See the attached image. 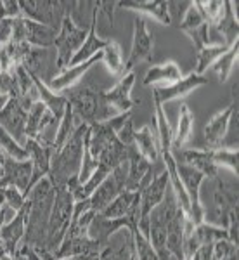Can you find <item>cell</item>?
Listing matches in <instances>:
<instances>
[{
	"label": "cell",
	"instance_id": "obj_13",
	"mask_svg": "<svg viewBox=\"0 0 239 260\" xmlns=\"http://www.w3.org/2000/svg\"><path fill=\"white\" fill-rule=\"evenodd\" d=\"M208 80L203 77V75H196L192 71L187 77H182L180 80H177L172 85L166 87H153V101H158L159 104L170 103V101L175 99H182L186 95H189L191 92H194L199 87L207 85Z\"/></svg>",
	"mask_w": 239,
	"mask_h": 260
},
{
	"label": "cell",
	"instance_id": "obj_48",
	"mask_svg": "<svg viewBox=\"0 0 239 260\" xmlns=\"http://www.w3.org/2000/svg\"><path fill=\"white\" fill-rule=\"evenodd\" d=\"M212 253H213L212 243H203V245H199L196 248V251L192 253V257L189 260H212Z\"/></svg>",
	"mask_w": 239,
	"mask_h": 260
},
{
	"label": "cell",
	"instance_id": "obj_24",
	"mask_svg": "<svg viewBox=\"0 0 239 260\" xmlns=\"http://www.w3.org/2000/svg\"><path fill=\"white\" fill-rule=\"evenodd\" d=\"M106 42L108 40H104L97 33V11H95V2H94V9H92V14H90V24H89V31H87L85 42H83V45L73 56L70 66L80 64V62H85V61L92 59L94 56H97L100 50L104 49Z\"/></svg>",
	"mask_w": 239,
	"mask_h": 260
},
{
	"label": "cell",
	"instance_id": "obj_34",
	"mask_svg": "<svg viewBox=\"0 0 239 260\" xmlns=\"http://www.w3.org/2000/svg\"><path fill=\"white\" fill-rule=\"evenodd\" d=\"M153 103H154V118H156V128H158L159 153L172 151V137H174V132L170 128L166 113L163 110V104H159L158 101H153Z\"/></svg>",
	"mask_w": 239,
	"mask_h": 260
},
{
	"label": "cell",
	"instance_id": "obj_10",
	"mask_svg": "<svg viewBox=\"0 0 239 260\" xmlns=\"http://www.w3.org/2000/svg\"><path fill=\"white\" fill-rule=\"evenodd\" d=\"M26 118L28 110L18 98H11L6 108L0 111V127L21 146L26 142Z\"/></svg>",
	"mask_w": 239,
	"mask_h": 260
},
{
	"label": "cell",
	"instance_id": "obj_38",
	"mask_svg": "<svg viewBox=\"0 0 239 260\" xmlns=\"http://www.w3.org/2000/svg\"><path fill=\"white\" fill-rule=\"evenodd\" d=\"M229 47L224 44H219V45H207L201 50H198V56H196V68H194V73L196 75H203L210 66L215 64V61L219 59L222 54L225 52Z\"/></svg>",
	"mask_w": 239,
	"mask_h": 260
},
{
	"label": "cell",
	"instance_id": "obj_26",
	"mask_svg": "<svg viewBox=\"0 0 239 260\" xmlns=\"http://www.w3.org/2000/svg\"><path fill=\"white\" fill-rule=\"evenodd\" d=\"M182 78V70L175 61H165L161 64H153L146 71V87H166Z\"/></svg>",
	"mask_w": 239,
	"mask_h": 260
},
{
	"label": "cell",
	"instance_id": "obj_2",
	"mask_svg": "<svg viewBox=\"0 0 239 260\" xmlns=\"http://www.w3.org/2000/svg\"><path fill=\"white\" fill-rule=\"evenodd\" d=\"M87 130H89V125L78 123L77 130L68 139V142L52 154L47 179L54 187H70V189H73V187L78 186L83 153H85Z\"/></svg>",
	"mask_w": 239,
	"mask_h": 260
},
{
	"label": "cell",
	"instance_id": "obj_47",
	"mask_svg": "<svg viewBox=\"0 0 239 260\" xmlns=\"http://www.w3.org/2000/svg\"><path fill=\"white\" fill-rule=\"evenodd\" d=\"M12 23L14 19H0V47L12 40Z\"/></svg>",
	"mask_w": 239,
	"mask_h": 260
},
{
	"label": "cell",
	"instance_id": "obj_45",
	"mask_svg": "<svg viewBox=\"0 0 239 260\" xmlns=\"http://www.w3.org/2000/svg\"><path fill=\"white\" fill-rule=\"evenodd\" d=\"M0 94L7 98H18V82H16L12 71H0Z\"/></svg>",
	"mask_w": 239,
	"mask_h": 260
},
{
	"label": "cell",
	"instance_id": "obj_30",
	"mask_svg": "<svg viewBox=\"0 0 239 260\" xmlns=\"http://www.w3.org/2000/svg\"><path fill=\"white\" fill-rule=\"evenodd\" d=\"M133 148L139 151L151 165L156 163L159 158V144L149 125H144L142 128L135 130V134H133Z\"/></svg>",
	"mask_w": 239,
	"mask_h": 260
},
{
	"label": "cell",
	"instance_id": "obj_15",
	"mask_svg": "<svg viewBox=\"0 0 239 260\" xmlns=\"http://www.w3.org/2000/svg\"><path fill=\"white\" fill-rule=\"evenodd\" d=\"M100 59H103V50L89 61L80 62V64H75V66H68V68L62 70L61 73H57L56 77H52L50 80L45 82V85L52 92H56V94H62V92H66V90H71L73 87L78 85L83 77H85L87 71H89L92 66L97 64Z\"/></svg>",
	"mask_w": 239,
	"mask_h": 260
},
{
	"label": "cell",
	"instance_id": "obj_8",
	"mask_svg": "<svg viewBox=\"0 0 239 260\" xmlns=\"http://www.w3.org/2000/svg\"><path fill=\"white\" fill-rule=\"evenodd\" d=\"M21 16L35 23L56 28V23L61 24L64 16V2H50V0H21Z\"/></svg>",
	"mask_w": 239,
	"mask_h": 260
},
{
	"label": "cell",
	"instance_id": "obj_16",
	"mask_svg": "<svg viewBox=\"0 0 239 260\" xmlns=\"http://www.w3.org/2000/svg\"><path fill=\"white\" fill-rule=\"evenodd\" d=\"M127 163H128V172H127V182H125V191L141 192L144 189L146 184L151 180V177H153V165L133 146L128 148Z\"/></svg>",
	"mask_w": 239,
	"mask_h": 260
},
{
	"label": "cell",
	"instance_id": "obj_1",
	"mask_svg": "<svg viewBox=\"0 0 239 260\" xmlns=\"http://www.w3.org/2000/svg\"><path fill=\"white\" fill-rule=\"evenodd\" d=\"M54 194H56V189L47 177L39 180L26 194V233H24L23 245L31 246L35 250L45 246Z\"/></svg>",
	"mask_w": 239,
	"mask_h": 260
},
{
	"label": "cell",
	"instance_id": "obj_46",
	"mask_svg": "<svg viewBox=\"0 0 239 260\" xmlns=\"http://www.w3.org/2000/svg\"><path fill=\"white\" fill-rule=\"evenodd\" d=\"M133 134H135V128H133V121L132 118H128L127 121L123 123V127H121L118 132H116V137H118V141L121 142L123 146H133Z\"/></svg>",
	"mask_w": 239,
	"mask_h": 260
},
{
	"label": "cell",
	"instance_id": "obj_43",
	"mask_svg": "<svg viewBox=\"0 0 239 260\" xmlns=\"http://www.w3.org/2000/svg\"><path fill=\"white\" fill-rule=\"evenodd\" d=\"M0 192H2V196H4V203L9 208H12L14 212H19L21 208H24V205H26V196L16 189V187L6 186L0 189Z\"/></svg>",
	"mask_w": 239,
	"mask_h": 260
},
{
	"label": "cell",
	"instance_id": "obj_9",
	"mask_svg": "<svg viewBox=\"0 0 239 260\" xmlns=\"http://www.w3.org/2000/svg\"><path fill=\"white\" fill-rule=\"evenodd\" d=\"M153 49H154L153 33L149 31L146 19L142 18V16H137V18L133 19L132 49H130L128 61L125 62V73L132 71L133 66L139 64L142 61L153 59Z\"/></svg>",
	"mask_w": 239,
	"mask_h": 260
},
{
	"label": "cell",
	"instance_id": "obj_18",
	"mask_svg": "<svg viewBox=\"0 0 239 260\" xmlns=\"http://www.w3.org/2000/svg\"><path fill=\"white\" fill-rule=\"evenodd\" d=\"M24 149L28 151V156H30V161L33 167V175H31V184H30V189H31L39 180L45 179L49 175L54 148L49 144H42V142L35 141V139H26V142H24Z\"/></svg>",
	"mask_w": 239,
	"mask_h": 260
},
{
	"label": "cell",
	"instance_id": "obj_23",
	"mask_svg": "<svg viewBox=\"0 0 239 260\" xmlns=\"http://www.w3.org/2000/svg\"><path fill=\"white\" fill-rule=\"evenodd\" d=\"M175 161L184 163V165H189L192 169L199 170L201 174L207 179H213L217 175V169L212 161V151L210 149H177L172 151Z\"/></svg>",
	"mask_w": 239,
	"mask_h": 260
},
{
	"label": "cell",
	"instance_id": "obj_4",
	"mask_svg": "<svg viewBox=\"0 0 239 260\" xmlns=\"http://www.w3.org/2000/svg\"><path fill=\"white\" fill-rule=\"evenodd\" d=\"M208 180L212 182V205L203 208V222L227 231L230 213L237 212V179H222L219 170L215 177Z\"/></svg>",
	"mask_w": 239,
	"mask_h": 260
},
{
	"label": "cell",
	"instance_id": "obj_6",
	"mask_svg": "<svg viewBox=\"0 0 239 260\" xmlns=\"http://www.w3.org/2000/svg\"><path fill=\"white\" fill-rule=\"evenodd\" d=\"M85 28H82L78 23H75L73 18L64 12L59 24V31H57L56 42H54V47H56V70L61 71L66 70L70 66L73 56L78 52V49L83 45L87 37Z\"/></svg>",
	"mask_w": 239,
	"mask_h": 260
},
{
	"label": "cell",
	"instance_id": "obj_11",
	"mask_svg": "<svg viewBox=\"0 0 239 260\" xmlns=\"http://www.w3.org/2000/svg\"><path fill=\"white\" fill-rule=\"evenodd\" d=\"M237 111V101H232L227 108H224L222 111L217 113L215 116L208 120V123L204 125L203 130V139L207 149H219L222 148L224 141L227 139V132L232 121L234 113Z\"/></svg>",
	"mask_w": 239,
	"mask_h": 260
},
{
	"label": "cell",
	"instance_id": "obj_50",
	"mask_svg": "<svg viewBox=\"0 0 239 260\" xmlns=\"http://www.w3.org/2000/svg\"><path fill=\"white\" fill-rule=\"evenodd\" d=\"M9 103V98H7V95H2L0 94V111L4 110V108H6V104Z\"/></svg>",
	"mask_w": 239,
	"mask_h": 260
},
{
	"label": "cell",
	"instance_id": "obj_32",
	"mask_svg": "<svg viewBox=\"0 0 239 260\" xmlns=\"http://www.w3.org/2000/svg\"><path fill=\"white\" fill-rule=\"evenodd\" d=\"M192 128H194V115H192L191 108L184 103V104H180V110H179L177 130H175L174 137H172V151L184 148V144L189 141Z\"/></svg>",
	"mask_w": 239,
	"mask_h": 260
},
{
	"label": "cell",
	"instance_id": "obj_14",
	"mask_svg": "<svg viewBox=\"0 0 239 260\" xmlns=\"http://www.w3.org/2000/svg\"><path fill=\"white\" fill-rule=\"evenodd\" d=\"M170 187V177L168 172L163 170L161 174L151 177V180L144 186V189L141 191V200H139V220L141 219H149V213L154 207H158L165 198L166 191Z\"/></svg>",
	"mask_w": 239,
	"mask_h": 260
},
{
	"label": "cell",
	"instance_id": "obj_36",
	"mask_svg": "<svg viewBox=\"0 0 239 260\" xmlns=\"http://www.w3.org/2000/svg\"><path fill=\"white\" fill-rule=\"evenodd\" d=\"M75 115H73V110H71L70 103H68V108L64 111V116L61 118V121L57 123V130H56V137H54V153L59 151L62 146L68 142V139L75 134L78 125L75 123Z\"/></svg>",
	"mask_w": 239,
	"mask_h": 260
},
{
	"label": "cell",
	"instance_id": "obj_7",
	"mask_svg": "<svg viewBox=\"0 0 239 260\" xmlns=\"http://www.w3.org/2000/svg\"><path fill=\"white\" fill-rule=\"evenodd\" d=\"M127 172H128V163H121L120 167H116L115 170L103 180V184L89 196L90 210L95 213H100L108 205L111 203L120 192L125 191V182H127Z\"/></svg>",
	"mask_w": 239,
	"mask_h": 260
},
{
	"label": "cell",
	"instance_id": "obj_19",
	"mask_svg": "<svg viewBox=\"0 0 239 260\" xmlns=\"http://www.w3.org/2000/svg\"><path fill=\"white\" fill-rule=\"evenodd\" d=\"M135 85V73L128 71L123 77L120 78V82L116 83L113 89L110 90H103L104 99L116 113H128L133 108V101H132V89Z\"/></svg>",
	"mask_w": 239,
	"mask_h": 260
},
{
	"label": "cell",
	"instance_id": "obj_53",
	"mask_svg": "<svg viewBox=\"0 0 239 260\" xmlns=\"http://www.w3.org/2000/svg\"><path fill=\"white\" fill-rule=\"evenodd\" d=\"M18 260H28L26 257H23V255H18Z\"/></svg>",
	"mask_w": 239,
	"mask_h": 260
},
{
	"label": "cell",
	"instance_id": "obj_12",
	"mask_svg": "<svg viewBox=\"0 0 239 260\" xmlns=\"http://www.w3.org/2000/svg\"><path fill=\"white\" fill-rule=\"evenodd\" d=\"M26 207L28 201L24 208H21L11 220L4 222L2 229H0V251L4 253L14 255V257L19 255L24 241V233H26Z\"/></svg>",
	"mask_w": 239,
	"mask_h": 260
},
{
	"label": "cell",
	"instance_id": "obj_51",
	"mask_svg": "<svg viewBox=\"0 0 239 260\" xmlns=\"http://www.w3.org/2000/svg\"><path fill=\"white\" fill-rule=\"evenodd\" d=\"M0 260H18V257H14V255H9V253H4V251H0Z\"/></svg>",
	"mask_w": 239,
	"mask_h": 260
},
{
	"label": "cell",
	"instance_id": "obj_20",
	"mask_svg": "<svg viewBox=\"0 0 239 260\" xmlns=\"http://www.w3.org/2000/svg\"><path fill=\"white\" fill-rule=\"evenodd\" d=\"M133 253L132 229L123 228L116 231L99 251V260H130Z\"/></svg>",
	"mask_w": 239,
	"mask_h": 260
},
{
	"label": "cell",
	"instance_id": "obj_37",
	"mask_svg": "<svg viewBox=\"0 0 239 260\" xmlns=\"http://www.w3.org/2000/svg\"><path fill=\"white\" fill-rule=\"evenodd\" d=\"M237 50H239V42L225 50L219 59L215 61V64H213V71H215L220 83H225L229 80L230 73H232V70H234V64L237 62Z\"/></svg>",
	"mask_w": 239,
	"mask_h": 260
},
{
	"label": "cell",
	"instance_id": "obj_22",
	"mask_svg": "<svg viewBox=\"0 0 239 260\" xmlns=\"http://www.w3.org/2000/svg\"><path fill=\"white\" fill-rule=\"evenodd\" d=\"M123 228L133 229V228H137V225L128 219H106V217H103L100 213H95L89 225V238L103 248L113 234Z\"/></svg>",
	"mask_w": 239,
	"mask_h": 260
},
{
	"label": "cell",
	"instance_id": "obj_52",
	"mask_svg": "<svg viewBox=\"0 0 239 260\" xmlns=\"http://www.w3.org/2000/svg\"><path fill=\"white\" fill-rule=\"evenodd\" d=\"M2 207H4V196H2V192H0V212H2Z\"/></svg>",
	"mask_w": 239,
	"mask_h": 260
},
{
	"label": "cell",
	"instance_id": "obj_39",
	"mask_svg": "<svg viewBox=\"0 0 239 260\" xmlns=\"http://www.w3.org/2000/svg\"><path fill=\"white\" fill-rule=\"evenodd\" d=\"M210 151H212V161L217 169H227L237 177V149L219 148Z\"/></svg>",
	"mask_w": 239,
	"mask_h": 260
},
{
	"label": "cell",
	"instance_id": "obj_41",
	"mask_svg": "<svg viewBox=\"0 0 239 260\" xmlns=\"http://www.w3.org/2000/svg\"><path fill=\"white\" fill-rule=\"evenodd\" d=\"M132 236H133V253H135L137 260H158V255L154 251L153 245H151L144 234H141L137 231V228L132 229Z\"/></svg>",
	"mask_w": 239,
	"mask_h": 260
},
{
	"label": "cell",
	"instance_id": "obj_5",
	"mask_svg": "<svg viewBox=\"0 0 239 260\" xmlns=\"http://www.w3.org/2000/svg\"><path fill=\"white\" fill-rule=\"evenodd\" d=\"M54 205L49 217V228H47V240H45L44 250L56 253L64 240L68 228L73 219V208H75V198L70 187H54Z\"/></svg>",
	"mask_w": 239,
	"mask_h": 260
},
{
	"label": "cell",
	"instance_id": "obj_29",
	"mask_svg": "<svg viewBox=\"0 0 239 260\" xmlns=\"http://www.w3.org/2000/svg\"><path fill=\"white\" fill-rule=\"evenodd\" d=\"M37 85V90H39V101L45 104V108L49 110L50 115L54 116L57 121H61V118L64 116V111L68 108V98L64 94H56L45 85L44 80H39V78H33Z\"/></svg>",
	"mask_w": 239,
	"mask_h": 260
},
{
	"label": "cell",
	"instance_id": "obj_31",
	"mask_svg": "<svg viewBox=\"0 0 239 260\" xmlns=\"http://www.w3.org/2000/svg\"><path fill=\"white\" fill-rule=\"evenodd\" d=\"M215 28L222 35V39H224V45L232 47L234 44H237L239 19H237V12L232 9V2H227V0H225L224 16H222V19L215 24Z\"/></svg>",
	"mask_w": 239,
	"mask_h": 260
},
{
	"label": "cell",
	"instance_id": "obj_25",
	"mask_svg": "<svg viewBox=\"0 0 239 260\" xmlns=\"http://www.w3.org/2000/svg\"><path fill=\"white\" fill-rule=\"evenodd\" d=\"M118 7L139 12V14H146L154 21H158L159 24H165V26H168L172 23L170 4L165 2V0H139V2L127 0V2H118Z\"/></svg>",
	"mask_w": 239,
	"mask_h": 260
},
{
	"label": "cell",
	"instance_id": "obj_3",
	"mask_svg": "<svg viewBox=\"0 0 239 260\" xmlns=\"http://www.w3.org/2000/svg\"><path fill=\"white\" fill-rule=\"evenodd\" d=\"M68 92L70 94L66 98H68V103L71 110H73L75 118H78L80 123L94 125V123H100V121H108L113 116L118 115L106 103L103 90H97L90 85H83V87H73Z\"/></svg>",
	"mask_w": 239,
	"mask_h": 260
},
{
	"label": "cell",
	"instance_id": "obj_21",
	"mask_svg": "<svg viewBox=\"0 0 239 260\" xmlns=\"http://www.w3.org/2000/svg\"><path fill=\"white\" fill-rule=\"evenodd\" d=\"M31 175H33V167L30 160L18 161V160H12L11 156H7L6 175H4V180L0 182V187L12 186L26 196L28 191H30Z\"/></svg>",
	"mask_w": 239,
	"mask_h": 260
},
{
	"label": "cell",
	"instance_id": "obj_44",
	"mask_svg": "<svg viewBox=\"0 0 239 260\" xmlns=\"http://www.w3.org/2000/svg\"><path fill=\"white\" fill-rule=\"evenodd\" d=\"M186 35L191 39L192 45L196 47V50H201L203 47L210 45V24L208 23L201 24V26L194 28V30L186 31Z\"/></svg>",
	"mask_w": 239,
	"mask_h": 260
},
{
	"label": "cell",
	"instance_id": "obj_40",
	"mask_svg": "<svg viewBox=\"0 0 239 260\" xmlns=\"http://www.w3.org/2000/svg\"><path fill=\"white\" fill-rule=\"evenodd\" d=\"M196 4H198L201 14H203V18L208 24L215 26L224 16L225 2H220V0H196Z\"/></svg>",
	"mask_w": 239,
	"mask_h": 260
},
{
	"label": "cell",
	"instance_id": "obj_27",
	"mask_svg": "<svg viewBox=\"0 0 239 260\" xmlns=\"http://www.w3.org/2000/svg\"><path fill=\"white\" fill-rule=\"evenodd\" d=\"M23 30H24V42L30 44L31 47H40V49L54 47V42H56L57 37L56 28L45 26V24L23 18Z\"/></svg>",
	"mask_w": 239,
	"mask_h": 260
},
{
	"label": "cell",
	"instance_id": "obj_33",
	"mask_svg": "<svg viewBox=\"0 0 239 260\" xmlns=\"http://www.w3.org/2000/svg\"><path fill=\"white\" fill-rule=\"evenodd\" d=\"M21 66L31 75V78H39V80L45 82L49 70V49L31 47Z\"/></svg>",
	"mask_w": 239,
	"mask_h": 260
},
{
	"label": "cell",
	"instance_id": "obj_42",
	"mask_svg": "<svg viewBox=\"0 0 239 260\" xmlns=\"http://www.w3.org/2000/svg\"><path fill=\"white\" fill-rule=\"evenodd\" d=\"M204 23H207V21H204L203 14H201L198 4H196V2H189V6H187V11H186V14H184L182 21H180L179 28L184 33H186V31L194 30V28L201 26V24H204Z\"/></svg>",
	"mask_w": 239,
	"mask_h": 260
},
{
	"label": "cell",
	"instance_id": "obj_35",
	"mask_svg": "<svg viewBox=\"0 0 239 260\" xmlns=\"http://www.w3.org/2000/svg\"><path fill=\"white\" fill-rule=\"evenodd\" d=\"M110 73L116 75V77H123L125 75V62L123 56H121V47L116 40H108L103 49V59Z\"/></svg>",
	"mask_w": 239,
	"mask_h": 260
},
{
	"label": "cell",
	"instance_id": "obj_28",
	"mask_svg": "<svg viewBox=\"0 0 239 260\" xmlns=\"http://www.w3.org/2000/svg\"><path fill=\"white\" fill-rule=\"evenodd\" d=\"M186 213L179 208L174 219L170 220L166 228V250L175 260H186L184 255V224H186Z\"/></svg>",
	"mask_w": 239,
	"mask_h": 260
},
{
	"label": "cell",
	"instance_id": "obj_49",
	"mask_svg": "<svg viewBox=\"0 0 239 260\" xmlns=\"http://www.w3.org/2000/svg\"><path fill=\"white\" fill-rule=\"evenodd\" d=\"M6 163H7V154L0 149V182H2L4 175H6Z\"/></svg>",
	"mask_w": 239,
	"mask_h": 260
},
{
	"label": "cell",
	"instance_id": "obj_17",
	"mask_svg": "<svg viewBox=\"0 0 239 260\" xmlns=\"http://www.w3.org/2000/svg\"><path fill=\"white\" fill-rule=\"evenodd\" d=\"M139 200L141 192L123 191L100 212L106 219H128L137 225L139 222Z\"/></svg>",
	"mask_w": 239,
	"mask_h": 260
}]
</instances>
